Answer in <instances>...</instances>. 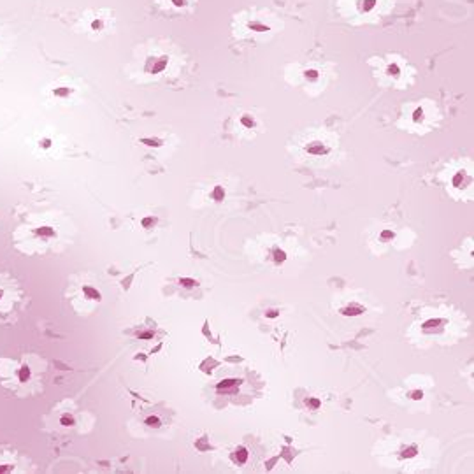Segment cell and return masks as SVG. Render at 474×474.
Here are the masks:
<instances>
[{
    "instance_id": "14",
    "label": "cell",
    "mask_w": 474,
    "mask_h": 474,
    "mask_svg": "<svg viewBox=\"0 0 474 474\" xmlns=\"http://www.w3.org/2000/svg\"><path fill=\"white\" fill-rule=\"evenodd\" d=\"M35 232H37V234L41 235V237H53V235H57L51 227H39Z\"/></svg>"
},
{
    "instance_id": "24",
    "label": "cell",
    "mask_w": 474,
    "mask_h": 474,
    "mask_svg": "<svg viewBox=\"0 0 474 474\" xmlns=\"http://www.w3.org/2000/svg\"><path fill=\"white\" fill-rule=\"evenodd\" d=\"M179 283H181L183 286H186V288H193V286H197L195 279H190V278H183Z\"/></svg>"
},
{
    "instance_id": "13",
    "label": "cell",
    "mask_w": 474,
    "mask_h": 474,
    "mask_svg": "<svg viewBox=\"0 0 474 474\" xmlns=\"http://www.w3.org/2000/svg\"><path fill=\"white\" fill-rule=\"evenodd\" d=\"M83 292H85L86 297L93 299V301H101V292H97V290L92 288V286H85V288H83Z\"/></svg>"
},
{
    "instance_id": "2",
    "label": "cell",
    "mask_w": 474,
    "mask_h": 474,
    "mask_svg": "<svg viewBox=\"0 0 474 474\" xmlns=\"http://www.w3.org/2000/svg\"><path fill=\"white\" fill-rule=\"evenodd\" d=\"M76 30L88 37L90 41H102L109 37L116 30L115 11L109 8L88 9L77 19Z\"/></svg>"
},
{
    "instance_id": "33",
    "label": "cell",
    "mask_w": 474,
    "mask_h": 474,
    "mask_svg": "<svg viewBox=\"0 0 474 474\" xmlns=\"http://www.w3.org/2000/svg\"><path fill=\"white\" fill-rule=\"evenodd\" d=\"M41 146H43V148H50L51 146V141L50 139H44L43 143H41Z\"/></svg>"
},
{
    "instance_id": "30",
    "label": "cell",
    "mask_w": 474,
    "mask_h": 474,
    "mask_svg": "<svg viewBox=\"0 0 474 474\" xmlns=\"http://www.w3.org/2000/svg\"><path fill=\"white\" fill-rule=\"evenodd\" d=\"M155 224H157V220H155V218H146V220H143L144 227H150V225H155Z\"/></svg>"
},
{
    "instance_id": "7",
    "label": "cell",
    "mask_w": 474,
    "mask_h": 474,
    "mask_svg": "<svg viewBox=\"0 0 474 474\" xmlns=\"http://www.w3.org/2000/svg\"><path fill=\"white\" fill-rule=\"evenodd\" d=\"M51 93H53V97L55 99H58V101H67V99H70V95L74 93V86L57 85V86H53Z\"/></svg>"
},
{
    "instance_id": "12",
    "label": "cell",
    "mask_w": 474,
    "mask_h": 474,
    "mask_svg": "<svg viewBox=\"0 0 474 474\" xmlns=\"http://www.w3.org/2000/svg\"><path fill=\"white\" fill-rule=\"evenodd\" d=\"M234 460L235 462H239V464H246V460H248L246 448H237V450H235V453H234Z\"/></svg>"
},
{
    "instance_id": "31",
    "label": "cell",
    "mask_w": 474,
    "mask_h": 474,
    "mask_svg": "<svg viewBox=\"0 0 474 474\" xmlns=\"http://www.w3.org/2000/svg\"><path fill=\"white\" fill-rule=\"evenodd\" d=\"M141 339H151L153 337V332H143V334H139Z\"/></svg>"
},
{
    "instance_id": "23",
    "label": "cell",
    "mask_w": 474,
    "mask_h": 474,
    "mask_svg": "<svg viewBox=\"0 0 474 474\" xmlns=\"http://www.w3.org/2000/svg\"><path fill=\"white\" fill-rule=\"evenodd\" d=\"M306 404H308L311 409H320L322 402L318 401V399H308V401H306Z\"/></svg>"
},
{
    "instance_id": "26",
    "label": "cell",
    "mask_w": 474,
    "mask_h": 474,
    "mask_svg": "<svg viewBox=\"0 0 474 474\" xmlns=\"http://www.w3.org/2000/svg\"><path fill=\"white\" fill-rule=\"evenodd\" d=\"M60 422H62V425H66V427H69V425L74 424V420H72V417H70V415H63V417L60 418Z\"/></svg>"
},
{
    "instance_id": "10",
    "label": "cell",
    "mask_w": 474,
    "mask_h": 474,
    "mask_svg": "<svg viewBox=\"0 0 474 474\" xmlns=\"http://www.w3.org/2000/svg\"><path fill=\"white\" fill-rule=\"evenodd\" d=\"M302 76H304L306 81L316 83V81H318V79H320L322 72L318 69H315V67H308V69L302 70Z\"/></svg>"
},
{
    "instance_id": "17",
    "label": "cell",
    "mask_w": 474,
    "mask_h": 474,
    "mask_svg": "<svg viewBox=\"0 0 474 474\" xmlns=\"http://www.w3.org/2000/svg\"><path fill=\"white\" fill-rule=\"evenodd\" d=\"M213 199H215V201H218V202L224 201V199H225V190L221 188V186H216V188L213 190Z\"/></svg>"
},
{
    "instance_id": "3",
    "label": "cell",
    "mask_w": 474,
    "mask_h": 474,
    "mask_svg": "<svg viewBox=\"0 0 474 474\" xmlns=\"http://www.w3.org/2000/svg\"><path fill=\"white\" fill-rule=\"evenodd\" d=\"M151 44H153V48L144 55L141 69L148 76H160V74L167 72V69H169L170 62H172V53L158 46V41H153Z\"/></svg>"
},
{
    "instance_id": "16",
    "label": "cell",
    "mask_w": 474,
    "mask_h": 474,
    "mask_svg": "<svg viewBox=\"0 0 474 474\" xmlns=\"http://www.w3.org/2000/svg\"><path fill=\"white\" fill-rule=\"evenodd\" d=\"M453 185H455L457 188H464V186H466V176H464V172H459L453 177Z\"/></svg>"
},
{
    "instance_id": "4",
    "label": "cell",
    "mask_w": 474,
    "mask_h": 474,
    "mask_svg": "<svg viewBox=\"0 0 474 474\" xmlns=\"http://www.w3.org/2000/svg\"><path fill=\"white\" fill-rule=\"evenodd\" d=\"M155 8L167 16H190L197 9L199 0H153Z\"/></svg>"
},
{
    "instance_id": "21",
    "label": "cell",
    "mask_w": 474,
    "mask_h": 474,
    "mask_svg": "<svg viewBox=\"0 0 474 474\" xmlns=\"http://www.w3.org/2000/svg\"><path fill=\"white\" fill-rule=\"evenodd\" d=\"M443 322L441 320H428V322H425L424 324V328L425 330H431V328H434V327H437V325H441Z\"/></svg>"
},
{
    "instance_id": "20",
    "label": "cell",
    "mask_w": 474,
    "mask_h": 474,
    "mask_svg": "<svg viewBox=\"0 0 474 474\" xmlns=\"http://www.w3.org/2000/svg\"><path fill=\"white\" fill-rule=\"evenodd\" d=\"M241 124L244 125V127H248V128H253L255 127V120L251 118L250 115H244L243 118H241Z\"/></svg>"
},
{
    "instance_id": "6",
    "label": "cell",
    "mask_w": 474,
    "mask_h": 474,
    "mask_svg": "<svg viewBox=\"0 0 474 474\" xmlns=\"http://www.w3.org/2000/svg\"><path fill=\"white\" fill-rule=\"evenodd\" d=\"M392 60H388L386 62V66H385V74L388 77H399V76H402V63H401V60H399L397 57H390Z\"/></svg>"
},
{
    "instance_id": "34",
    "label": "cell",
    "mask_w": 474,
    "mask_h": 474,
    "mask_svg": "<svg viewBox=\"0 0 474 474\" xmlns=\"http://www.w3.org/2000/svg\"><path fill=\"white\" fill-rule=\"evenodd\" d=\"M8 471V467H0V473H6Z\"/></svg>"
},
{
    "instance_id": "25",
    "label": "cell",
    "mask_w": 474,
    "mask_h": 474,
    "mask_svg": "<svg viewBox=\"0 0 474 474\" xmlns=\"http://www.w3.org/2000/svg\"><path fill=\"white\" fill-rule=\"evenodd\" d=\"M146 424H148V427H155V428L160 427V420H158L157 417H150L146 420Z\"/></svg>"
},
{
    "instance_id": "5",
    "label": "cell",
    "mask_w": 474,
    "mask_h": 474,
    "mask_svg": "<svg viewBox=\"0 0 474 474\" xmlns=\"http://www.w3.org/2000/svg\"><path fill=\"white\" fill-rule=\"evenodd\" d=\"M385 0H351V16L369 19L371 16H378L383 12Z\"/></svg>"
},
{
    "instance_id": "18",
    "label": "cell",
    "mask_w": 474,
    "mask_h": 474,
    "mask_svg": "<svg viewBox=\"0 0 474 474\" xmlns=\"http://www.w3.org/2000/svg\"><path fill=\"white\" fill-rule=\"evenodd\" d=\"M424 116H425L424 108H417V109H415V111H413L411 118H413V121H415V124H418V121L424 120Z\"/></svg>"
},
{
    "instance_id": "35",
    "label": "cell",
    "mask_w": 474,
    "mask_h": 474,
    "mask_svg": "<svg viewBox=\"0 0 474 474\" xmlns=\"http://www.w3.org/2000/svg\"><path fill=\"white\" fill-rule=\"evenodd\" d=\"M4 43V39H2V34H0V44Z\"/></svg>"
},
{
    "instance_id": "9",
    "label": "cell",
    "mask_w": 474,
    "mask_h": 474,
    "mask_svg": "<svg viewBox=\"0 0 474 474\" xmlns=\"http://www.w3.org/2000/svg\"><path fill=\"white\" fill-rule=\"evenodd\" d=\"M306 151L311 155H327L328 148L325 146L324 143H318V141H316V143H309L308 146H306Z\"/></svg>"
},
{
    "instance_id": "27",
    "label": "cell",
    "mask_w": 474,
    "mask_h": 474,
    "mask_svg": "<svg viewBox=\"0 0 474 474\" xmlns=\"http://www.w3.org/2000/svg\"><path fill=\"white\" fill-rule=\"evenodd\" d=\"M144 144H148V146H160L162 144V141L160 139H143Z\"/></svg>"
},
{
    "instance_id": "29",
    "label": "cell",
    "mask_w": 474,
    "mask_h": 474,
    "mask_svg": "<svg viewBox=\"0 0 474 474\" xmlns=\"http://www.w3.org/2000/svg\"><path fill=\"white\" fill-rule=\"evenodd\" d=\"M411 397L415 399V401H420V399L424 397V392H422V390H415V392H413Z\"/></svg>"
},
{
    "instance_id": "15",
    "label": "cell",
    "mask_w": 474,
    "mask_h": 474,
    "mask_svg": "<svg viewBox=\"0 0 474 474\" xmlns=\"http://www.w3.org/2000/svg\"><path fill=\"white\" fill-rule=\"evenodd\" d=\"M285 260H286L285 251L279 250V248H276V250H274V262L282 264V262H285Z\"/></svg>"
},
{
    "instance_id": "28",
    "label": "cell",
    "mask_w": 474,
    "mask_h": 474,
    "mask_svg": "<svg viewBox=\"0 0 474 474\" xmlns=\"http://www.w3.org/2000/svg\"><path fill=\"white\" fill-rule=\"evenodd\" d=\"M393 237H395V234H393V232H390V230L382 232V239H393Z\"/></svg>"
},
{
    "instance_id": "8",
    "label": "cell",
    "mask_w": 474,
    "mask_h": 474,
    "mask_svg": "<svg viewBox=\"0 0 474 474\" xmlns=\"http://www.w3.org/2000/svg\"><path fill=\"white\" fill-rule=\"evenodd\" d=\"M241 382L239 379H225V382H220L216 385V390L218 392H225V393H235L239 390Z\"/></svg>"
},
{
    "instance_id": "1",
    "label": "cell",
    "mask_w": 474,
    "mask_h": 474,
    "mask_svg": "<svg viewBox=\"0 0 474 474\" xmlns=\"http://www.w3.org/2000/svg\"><path fill=\"white\" fill-rule=\"evenodd\" d=\"M283 30V21L267 9H246L234 16L232 34L239 41L269 43Z\"/></svg>"
},
{
    "instance_id": "22",
    "label": "cell",
    "mask_w": 474,
    "mask_h": 474,
    "mask_svg": "<svg viewBox=\"0 0 474 474\" xmlns=\"http://www.w3.org/2000/svg\"><path fill=\"white\" fill-rule=\"evenodd\" d=\"M28 378H30V369H28V367H23V369L19 371V379H21V382H27Z\"/></svg>"
},
{
    "instance_id": "32",
    "label": "cell",
    "mask_w": 474,
    "mask_h": 474,
    "mask_svg": "<svg viewBox=\"0 0 474 474\" xmlns=\"http://www.w3.org/2000/svg\"><path fill=\"white\" fill-rule=\"evenodd\" d=\"M278 315H279L278 309H270V311H267V316H269V318H276Z\"/></svg>"
},
{
    "instance_id": "11",
    "label": "cell",
    "mask_w": 474,
    "mask_h": 474,
    "mask_svg": "<svg viewBox=\"0 0 474 474\" xmlns=\"http://www.w3.org/2000/svg\"><path fill=\"white\" fill-rule=\"evenodd\" d=\"M341 313H343L344 316H359L364 313V308L362 306H348V308H344Z\"/></svg>"
},
{
    "instance_id": "19",
    "label": "cell",
    "mask_w": 474,
    "mask_h": 474,
    "mask_svg": "<svg viewBox=\"0 0 474 474\" xmlns=\"http://www.w3.org/2000/svg\"><path fill=\"white\" fill-rule=\"evenodd\" d=\"M417 455V446H409V448H404V451L401 453L402 459H411V457Z\"/></svg>"
}]
</instances>
